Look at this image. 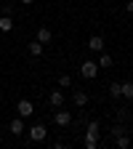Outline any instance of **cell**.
Instances as JSON below:
<instances>
[{"label":"cell","instance_id":"obj_14","mask_svg":"<svg viewBox=\"0 0 133 149\" xmlns=\"http://www.w3.org/2000/svg\"><path fill=\"white\" fill-rule=\"evenodd\" d=\"M96 64H99V69H107V67H112V56H109V53H101V59H99Z\"/></svg>","mask_w":133,"mask_h":149},{"label":"cell","instance_id":"obj_15","mask_svg":"<svg viewBox=\"0 0 133 149\" xmlns=\"http://www.w3.org/2000/svg\"><path fill=\"white\" fill-rule=\"evenodd\" d=\"M109 96H112V99H123V91H120V83H112V85H109Z\"/></svg>","mask_w":133,"mask_h":149},{"label":"cell","instance_id":"obj_2","mask_svg":"<svg viewBox=\"0 0 133 149\" xmlns=\"http://www.w3.org/2000/svg\"><path fill=\"white\" fill-rule=\"evenodd\" d=\"M80 74H83L85 80H93V77L99 74V64H96V61H83V64H80Z\"/></svg>","mask_w":133,"mask_h":149},{"label":"cell","instance_id":"obj_19","mask_svg":"<svg viewBox=\"0 0 133 149\" xmlns=\"http://www.w3.org/2000/svg\"><path fill=\"white\" fill-rule=\"evenodd\" d=\"M69 83H72L69 74H61V77H59V85H61V88H69Z\"/></svg>","mask_w":133,"mask_h":149},{"label":"cell","instance_id":"obj_3","mask_svg":"<svg viewBox=\"0 0 133 149\" xmlns=\"http://www.w3.org/2000/svg\"><path fill=\"white\" fill-rule=\"evenodd\" d=\"M53 123L59 125V128H67V125L72 123V112H69V109H61V107H59V112L53 115Z\"/></svg>","mask_w":133,"mask_h":149},{"label":"cell","instance_id":"obj_22","mask_svg":"<svg viewBox=\"0 0 133 149\" xmlns=\"http://www.w3.org/2000/svg\"><path fill=\"white\" fill-rule=\"evenodd\" d=\"M22 3H32V0H22Z\"/></svg>","mask_w":133,"mask_h":149},{"label":"cell","instance_id":"obj_1","mask_svg":"<svg viewBox=\"0 0 133 149\" xmlns=\"http://www.w3.org/2000/svg\"><path fill=\"white\" fill-rule=\"evenodd\" d=\"M99 139H101V125L96 120L85 123V146L88 149H96L99 146Z\"/></svg>","mask_w":133,"mask_h":149},{"label":"cell","instance_id":"obj_7","mask_svg":"<svg viewBox=\"0 0 133 149\" xmlns=\"http://www.w3.org/2000/svg\"><path fill=\"white\" fill-rule=\"evenodd\" d=\"M8 130H11L13 136H22V133H24V123H22V117H13L11 125H8Z\"/></svg>","mask_w":133,"mask_h":149},{"label":"cell","instance_id":"obj_23","mask_svg":"<svg viewBox=\"0 0 133 149\" xmlns=\"http://www.w3.org/2000/svg\"><path fill=\"white\" fill-rule=\"evenodd\" d=\"M130 125H133V115H130Z\"/></svg>","mask_w":133,"mask_h":149},{"label":"cell","instance_id":"obj_12","mask_svg":"<svg viewBox=\"0 0 133 149\" xmlns=\"http://www.w3.org/2000/svg\"><path fill=\"white\" fill-rule=\"evenodd\" d=\"M120 91H123V99H133V83H120Z\"/></svg>","mask_w":133,"mask_h":149},{"label":"cell","instance_id":"obj_20","mask_svg":"<svg viewBox=\"0 0 133 149\" xmlns=\"http://www.w3.org/2000/svg\"><path fill=\"white\" fill-rule=\"evenodd\" d=\"M0 8H3V16H11V13H13V8H11V6H0Z\"/></svg>","mask_w":133,"mask_h":149},{"label":"cell","instance_id":"obj_17","mask_svg":"<svg viewBox=\"0 0 133 149\" xmlns=\"http://www.w3.org/2000/svg\"><path fill=\"white\" fill-rule=\"evenodd\" d=\"M109 133H112V139H115V136H120V133H125L123 123H115V125H112V130H109Z\"/></svg>","mask_w":133,"mask_h":149},{"label":"cell","instance_id":"obj_21","mask_svg":"<svg viewBox=\"0 0 133 149\" xmlns=\"http://www.w3.org/2000/svg\"><path fill=\"white\" fill-rule=\"evenodd\" d=\"M125 8H128V13H133V0H128V6H125Z\"/></svg>","mask_w":133,"mask_h":149},{"label":"cell","instance_id":"obj_18","mask_svg":"<svg viewBox=\"0 0 133 149\" xmlns=\"http://www.w3.org/2000/svg\"><path fill=\"white\" fill-rule=\"evenodd\" d=\"M128 115H130V112H128V109L123 107V109L117 112V123H125V120H128Z\"/></svg>","mask_w":133,"mask_h":149},{"label":"cell","instance_id":"obj_10","mask_svg":"<svg viewBox=\"0 0 133 149\" xmlns=\"http://www.w3.org/2000/svg\"><path fill=\"white\" fill-rule=\"evenodd\" d=\"M48 101H51L53 107H64V93H61V91H53L51 96H48Z\"/></svg>","mask_w":133,"mask_h":149},{"label":"cell","instance_id":"obj_8","mask_svg":"<svg viewBox=\"0 0 133 149\" xmlns=\"http://www.w3.org/2000/svg\"><path fill=\"white\" fill-rule=\"evenodd\" d=\"M51 37H53V32L48 29V27H40V29H37V43H51Z\"/></svg>","mask_w":133,"mask_h":149},{"label":"cell","instance_id":"obj_5","mask_svg":"<svg viewBox=\"0 0 133 149\" xmlns=\"http://www.w3.org/2000/svg\"><path fill=\"white\" fill-rule=\"evenodd\" d=\"M16 112H19V117H29L32 112H35V107H32V101H29V99H22V101L16 104Z\"/></svg>","mask_w":133,"mask_h":149},{"label":"cell","instance_id":"obj_11","mask_svg":"<svg viewBox=\"0 0 133 149\" xmlns=\"http://www.w3.org/2000/svg\"><path fill=\"white\" fill-rule=\"evenodd\" d=\"M13 29V19L11 16H0V32H11Z\"/></svg>","mask_w":133,"mask_h":149},{"label":"cell","instance_id":"obj_13","mask_svg":"<svg viewBox=\"0 0 133 149\" xmlns=\"http://www.w3.org/2000/svg\"><path fill=\"white\" fill-rule=\"evenodd\" d=\"M115 144H117L120 149H128V146H130V139H128L125 133H120V136H115Z\"/></svg>","mask_w":133,"mask_h":149},{"label":"cell","instance_id":"obj_9","mask_svg":"<svg viewBox=\"0 0 133 149\" xmlns=\"http://www.w3.org/2000/svg\"><path fill=\"white\" fill-rule=\"evenodd\" d=\"M72 101L77 104V107H85V104H88V93H85V91H75V93H72Z\"/></svg>","mask_w":133,"mask_h":149},{"label":"cell","instance_id":"obj_4","mask_svg":"<svg viewBox=\"0 0 133 149\" xmlns=\"http://www.w3.org/2000/svg\"><path fill=\"white\" fill-rule=\"evenodd\" d=\"M45 136H48L45 125H32L29 128V141H45Z\"/></svg>","mask_w":133,"mask_h":149},{"label":"cell","instance_id":"obj_24","mask_svg":"<svg viewBox=\"0 0 133 149\" xmlns=\"http://www.w3.org/2000/svg\"><path fill=\"white\" fill-rule=\"evenodd\" d=\"M0 6H3V0H0Z\"/></svg>","mask_w":133,"mask_h":149},{"label":"cell","instance_id":"obj_6","mask_svg":"<svg viewBox=\"0 0 133 149\" xmlns=\"http://www.w3.org/2000/svg\"><path fill=\"white\" fill-rule=\"evenodd\" d=\"M88 48H91L93 53H101V51H104V37H101V35H93L91 40H88Z\"/></svg>","mask_w":133,"mask_h":149},{"label":"cell","instance_id":"obj_16","mask_svg":"<svg viewBox=\"0 0 133 149\" xmlns=\"http://www.w3.org/2000/svg\"><path fill=\"white\" fill-rule=\"evenodd\" d=\"M29 53H32V56H40V53H43V43H37V40L29 43Z\"/></svg>","mask_w":133,"mask_h":149}]
</instances>
